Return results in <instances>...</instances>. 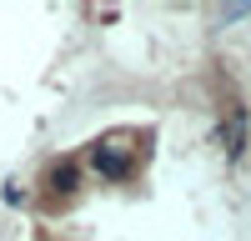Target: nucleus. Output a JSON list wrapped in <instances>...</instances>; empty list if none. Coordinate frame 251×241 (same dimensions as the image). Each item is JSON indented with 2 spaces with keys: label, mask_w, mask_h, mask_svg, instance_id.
Here are the masks:
<instances>
[{
  "label": "nucleus",
  "mask_w": 251,
  "mask_h": 241,
  "mask_svg": "<svg viewBox=\"0 0 251 241\" xmlns=\"http://www.w3.org/2000/svg\"><path fill=\"white\" fill-rule=\"evenodd\" d=\"M241 146H246V116H241V111H231V116H226V151L241 156Z\"/></svg>",
  "instance_id": "nucleus-1"
},
{
  "label": "nucleus",
  "mask_w": 251,
  "mask_h": 241,
  "mask_svg": "<svg viewBox=\"0 0 251 241\" xmlns=\"http://www.w3.org/2000/svg\"><path fill=\"white\" fill-rule=\"evenodd\" d=\"M91 161H96V171H106V176H126V171H131V161H121L111 146H96Z\"/></svg>",
  "instance_id": "nucleus-2"
},
{
  "label": "nucleus",
  "mask_w": 251,
  "mask_h": 241,
  "mask_svg": "<svg viewBox=\"0 0 251 241\" xmlns=\"http://www.w3.org/2000/svg\"><path fill=\"white\" fill-rule=\"evenodd\" d=\"M251 15V5H226V10H216V20L226 25V20H246Z\"/></svg>",
  "instance_id": "nucleus-3"
}]
</instances>
